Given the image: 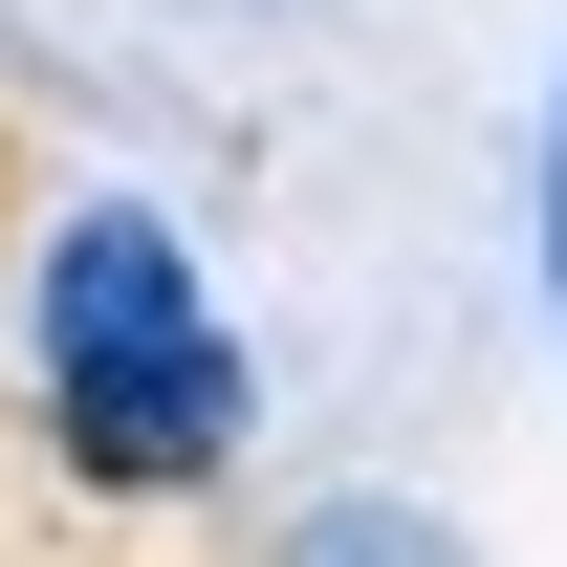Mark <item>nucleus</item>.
Listing matches in <instances>:
<instances>
[{"label": "nucleus", "instance_id": "1", "mask_svg": "<svg viewBox=\"0 0 567 567\" xmlns=\"http://www.w3.org/2000/svg\"><path fill=\"white\" fill-rule=\"evenodd\" d=\"M22 328H44L66 458L132 481V502L153 481H218L240 415H262V393H240V328H218V284H197V240H175L153 197H87L66 240H44V306H22Z\"/></svg>", "mask_w": 567, "mask_h": 567}, {"label": "nucleus", "instance_id": "2", "mask_svg": "<svg viewBox=\"0 0 567 567\" xmlns=\"http://www.w3.org/2000/svg\"><path fill=\"white\" fill-rule=\"evenodd\" d=\"M284 567H458V524H436V502H306Z\"/></svg>", "mask_w": 567, "mask_h": 567}, {"label": "nucleus", "instance_id": "3", "mask_svg": "<svg viewBox=\"0 0 567 567\" xmlns=\"http://www.w3.org/2000/svg\"><path fill=\"white\" fill-rule=\"evenodd\" d=\"M546 306H567V87H546Z\"/></svg>", "mask_w": 567, "mask_h": 567}]
</instances>
